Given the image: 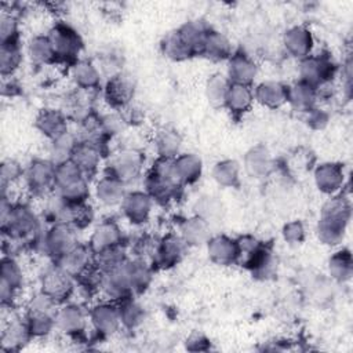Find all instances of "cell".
Here are the masks:
<instances>
[{
  "label": "cell",
  "mask_w": 353,
  "mask_h": 353,
  "mask_svg": "<svg viewBox=\"0 0 353 353\" xmlns=\"http://www.w3.org/2000/svg\"><path fill=\"white\" fill-rule=\"evenodd\" d=\"M29 189L34 193H46L55 185V164L51 160H34L25 171Z\"/></svg>",
  "instance_id": "ba28073f"
},
{
  "label": "cell",
  "mask_w": 353,
  "mask_h": 353,
  "mask_svg": "<svg viewBox=\"0 0 353 353\" xmlns=\"http://www.w3.org/2000/svg\"><path fill=\"white\" fill-rule=\"evenodd\" d=\"M134 90L135 88H134L132 80L121 73H117L109 77L103 88V97L112 108L121 110L123 108L131 103V99L134 97Z\"/></svg>",
  "instance_id": "9c48e42d"
},
{
  "label": "cell",
  "mask_w": 353,
  "mask_h": 353,
  "mask_svg": "<svg viewBox=\"0 0 353 353\" xmlns=\"http://www.w3.org/2000/svg\"><path fill=\"white\" fill-rule=\"evenodd\" d=\"M36 127L41 134L52 141L68 131L66 116L62 112L54 109L41 110L36 119Z\"/></svg>",
  "instance_id": "44dd1931"
},
{
  "label": "cell",
  "mask_w": 353,
  "mask_h": 353,
  "mask_svg": "<svg viewBox=\"0 0 353 353\" xmlns=\"http://www.w3.org/2000/svg\"><path fill=\"white\" fill-rule=\"evenodd\" d=\"M128 273L134 292H142L146 290L152 280V269L143 259L128 261Z\"/></svg>",
  "instance_id": "ab89813d"
},
{
  "label": "cell",
  "mask_w": 353,
  "mask_h": 353,
  "mask_svg": "<svg viewBox=\"0 0 353 353\" xmlns=\"http://www.w3.org/2000/svg\"><path fill=\"white\" fill-rule=\"evenodd\" d=\"M120 302L121 303L119 306V314H120L121 324H124L125 327H130V328L139 324L143 319L142 307L138 303H135L131 296L125 298Z\"/></svg>",
  "instance_id": "ee69618b"
},
{
  "label": "cell",
  "mask_w": 353,
  "mask_h": 353,
  "mask_svg": "<svg viewBox=\"0 0 353 353\" xmlns=\"http://www.w3.org/2000/svg\"><path fill=\"white\" fill-rule=\"evenodd\" d=\"M23 170L21 167L19 163H17L15 160H4L1 163L0 167V185H1V193L6 192L8 189V186H11L14 182H17L22 175H23Z\"/></svg>",
  "instance_id": "bcb514c9"
},
{
  "label": "cell",
  "mask_w": 353,
  "mask_h": 353,
  "mask_svg": "<svg viewBox=\"0 0 353 353\" xmlns=\"http://www.w3.org/2000/svg\"><path fill=\"white\" fill-rule=\"evenodd\" d=\"M307 121L312 127L314 128H321L325 123H327V114L323 113L320 109H312L310 112H307Z\"/></svg>",
  "instance_id": "681fc988"
},
{
  "label": "cell",
  "mask_w": 353,
  "mask_h": 353,
  "mask_svg": "<svg viewBox=\"0 0 353 353\" xmlns=\"http://www.w3.org/2000/svg\"><path fill=\"white\" fill-rule=\"evenodd\" d=\"M22 61V50L19 41L3 43L0 47V70L3 77L11 76Z\"/></svg>",
  "instance_id": "1f68e13d"
},
{
  "label": "cell",
  "mask_w": 353,
  "mask_h": 353,
  "mask_svg": "<svg viewBox=\"0 0 353 353\" xmlns=\"http://www.w3.org/2000/svg\"><path fill=\"white\" fill-rule=\"evenodd\" d=\"M70 160L85 175H91L97 171L101 161V148L90 142H79L73 150Z\"/></svg>",
  "instance_id": "ac0fdd59"
},
{
  "label": "cell",
  "mask_w": 353,
  "mask_h": 353,
  "mask_svg": "<svg viewBox=\"0 0 353 353\" xmlns=\"http://www.w3.org/2000/svg\"><path fill=\"white\" fill-rule=\"evenodd\" d=\"M51 44L55 51L57 59L62 61H74L81 48L83 41L79 33L66 23H57L48 33Z\"/></svg>",
  "instance_id": "3957f363"
},
{
  "label": "cell",
  "mask_w": 353,
  "mask_h": 353,
  "mask_svg": "<svg viewBox=\"0 0 353 353\" xmlns=\"http://www.w3.org/2000/svg\"><path fill=\"white\" fill-rule=\"evenodd\" d=\"M90 319L94 328L103 335L113 334L121 324L119 307L112 303H99L95 307H92Z\"/></svg>",
  "instance_id": "5bb4252c"
},
{
  "label": "cell",
  "mask_w": 353,
  "mask_h": 353,
  "mask_svg": "<svg viewBox=\"0 0 353 353\" xmlns=\"http://www.w3.org/2000/svg\"><path fill=\"white\" fill-rule=\"evenodd\" d=\"M288 87L279 81H263L254 91V99L268 108H279L287 102Z\"/></svg>",
  "instance_id": "603a6c76"
},
{
  "label": "cell",
  "mask_w": 353,
  "mask_h": 353,
  "mask_svg": "<svg viewBox=\"0 0 353 353\" xmlns=\"http://www.w3.org/2000/svg\"><path fill=\"white\" fill-rule=\"evenodd\" d=\"M25 320L32 336L47 335L55 327V317H51L47 314L26 312Z\"/></svg>",
  "instance_id": "f6af8a7d"
},
{
  "label": "cell",
  "mask_w": 353,
  "mask_h": 353,
  "mask_svg": "<svg viewBox=\"0 0 353 353\" xmlns=\"http://www.w3.org/2000/svg\"><path fill=\"white\" fill-rule=\"evenodd\" d=\"M159 157L175 159L181 148V137L174 130H161L154 139Z\"/></svg>",
  "instance_id": "836d02e7"
},
{
  "label": "cell",
  "mask_w": 353,
  "mask_h": 353,
  "mask_svg": "<svg viewBox=\"0 0 353 353\" xmlns=\"http://www.w3.org/2000/svg\"><path fill=\"white\" fill-rule=\"evenodd\" d=\"M142 164L143 159L139 152L131 148L123 149L112 157L108 165V174L117 178L123 183H127L138 178L142 170Z\"/></svg>",
  "instance_id": "52a82bcc"
},
{
  "label": "cell",
  "mask_w": 353,
  "mask_h": 353,
  "mask_svg": "<svg viewBox=\"0 0 353 353\" xmlns=\"http://www.w3.org/2000/svg\"><path fill=\"white\" fill-rule=\"evenodd\" d=\"M125 259V254H124V248L121 245L117 247H112L108 250H103L98 254H94V262L105 272H110L113 269H116L117 266H120L121 263H124Z\"/></svg>",
  "instance_id": "60d3db41"
},
{
  "label": "cell",
  "mask_w": 353,
  "mask_h": 353,
  "mask_svg": "<svg viewBox=\"0 0 353 353\" xmlns=\"http://www.w3.org/2000/svg\"><path fill=\"white\" fill-rule=\"evenodd\" d=\"M0 221L3 236L17 243H26L39 232V219L33 210L25 204H12L10 212Z\"/></svg>",
  "instance_id": "7a4b0ae2"
},
{
  "label": "cell",
  "mask_w": 353,
  "mask_h": 353,
  "mask_svg": "<svg viewBox=\"0 0 353 353\" xmlns=\"http://www.w3.org/2000/svg\"><path fill=\"white\" fill-rule=\"evenodd\" d=\"M316 185L324 193L336 192L343 183V172L339 164L325 163L317 167L314 172Z\"/></svg>",
  "instance_id": "d4e9b609"
},
{
  "label": "cell",
  "mask_w": 353,
  "mask_h": 353,
  "mask_svg": "<svg viewBox=\"0 0 353 353\" xmlns=\"http://www.w3.org/2000/svg\"><path fill=\"white\" fill-rule=\"evenodd\" d=\"M163 51L164 54L174 59V61H183L194 55L193 50L185 43V40L179 36V33L175 30L170 33L164 41H163Z\"/></svg>",
  "instance_id": "f35d334b"
},
{
  "label": "cell",
  "mask_w": 353,
  "mask_h": 353,
  "mask_svg": "<svg viewBox=\"0 0 353 353\" xmlns=\"http://www.w3.org/2000/svg\"><path fill=\"white\" fill-rule=\"evenodd\" d=\"M201 54L214 59V61H223L229 59L232 55V46L226 36L216 30H211L207 33Z\"/></svg>",
  "instance_id": "f1b7e54d"
},
{
  "label": "cell",
  "mask_w": 353,
  "mask_h": 353,
  "mask_svg": "<svg viewBox=\"0 0 353 353\" xmlns=\"http://www.w3.org/2000/svg\"><path fill=\"white\" fill-rule=\"evenodd\" d=\"M349 204L343 197L331 199L323 208L319 222V239L325 244H338L349 219Z\"/></svg>",
  "instance_id": "6da1fadb"
},
{
  "label": "cell",
  "mask_w": 353,
  "mask_h": 353,
  "mask_svg": "<svg viewBox=\"0 0 353 353\" xmlns=\"http://www.w3.org/2000/svg\"><path fill=\"white\" fill-rule=\"evenodd\" d=\"M283 236L284 239L291 243V244H295V243H301L305 237V229L302 226L301 222L298 221H294V222H290L284 226L283 229Z\"/></svg>",
  "instance_id": "c3c4849f"
},
{
  "label": "cell",
  "mask_w": 353,
  "mask_h": 353,
  "mask_svg": "<svg viewBox=\"0 0 353 353\" xmlns=\"http://www.w3.org/2000/svg\"><path fill=\"white\" fill-rule=\"evenodd\" d=\"M186 247L188 244L182 240L181 236L170 233L157 243L153 255V262L161 268L174 266L185 255Z\"/></svg>",
  "instance_id": "30bf717a"
},
{
  "label": "cell",
  "mask_w": 353,
  "mask_h": 353,
  "mask_svg": "<svg viewBox=\"0 0 353 353\" xmlns=\"http://www.w3.org/2000/svg\"><path fill=\"white\" fill-rule=\"evenodd\" d=\"M174 167L176 178L182 185L193 183L201 175V160L190 153L176 156L174 159Z\"/></svg>",
  "instance_id": "83f0119b"
},
{
  "label": "cell",
  "mask_w": 353,
  "mask_h": 353,
  "mask_svg": "<svg viewBox=\"0 0 353 353\" xmlns=\"http://www.w3.org/2000/svg\"><path fill=\"white\" fill-rule=\"evenodd\" d=\"M41 244L44 252L57 262L66 252H69L77 244V241L72 226L65 223H54V226L41 239Z\"/></svg>",
  "instance_id": "5b68a950"
},
{
  "label": "cell",
  "mask_w": 353,
  "mask_h": 353,
  "mask_svg": "<svg viewBox=\"0 0 353 353\" xmlns=\"http://www.w3.org/2000/svg\"><path fill=\"white\" fill-rule=\"evenodd\" d=\"M284 46L287 51L295 58L309 57L313 47V37L310 32L303 26H294L284 34Z\"/></svg>",
  "instance_id": "2e32d148"
},
{
  "label": "cell",
  "mask_w": 353,
  "mask_h": 353,
  "mask_svg": "<svg viewBox=\"0 0 353 353\" xmlns=\"http://www.w3.org/2000/svg\"><path fill=\"white\" fill-rule=\"evenodd\" d=\"M121 240L123 236L119 226L112 221H105L95 228L88 245L94 254H98L103 250L121 245Z\"/></svg>",
  "instance_id": "4fadbf2b"
},
{
  "label": "cell",
  "mask_w": 353,
  "mask_h": 353,
  "mask_svg": "<svg viewBox=\"0 0 353 353\" xmlns=\"http://www.w3.org/2000/svg\"><path fill=\"white\" fill-rule=\"evenodd\" d=\"M92 262H94V252L91 251L90 245L76 244L69 252H66L59 261H57V265L61 266L73 277H76Z\"/></svg>",
  "instance_id": "9a60e30c"
},
{
  "label": "cell",
  "mask_w": 353,
  "mask_h": 353,
  "mask_svg": "<svg viewBox=\"0 0 353 353\" xmlns=\"http://www.w3.org/2000/svg\"><path fill=\"white\" fill-rule=\"evenodd\" d=\"M229 81L250 85L256 76V65L254 61L241 52L232 54L229 58Z\"/></svg>",
  "instance_id": "e0dca14e"
},
{
  "label": "cell",
  "mask_w": 353,
  "mask_h": 353,
  "mask_svg": "<svg viewBox=\"0 0 353 353\" xmlns=\"http://www.w3.org/2000/svg\"><path fill=\"white\" fill-rule=\"evenodd\" d=\"M230 81L223 79L221 74H214L208 79L205 85V94L212 106H223L226 92L229 88Z\"/></svg>",
  "instance_id": "b9f144b4"
},
{
  "label": "cell",
  "mask_w": 353,
  "mask_h": 353,
  "mask_svg": "<svg viewBox=\"0 0 353 353\" xmlns=\"http://www.w3.org/2000/svg\"><path fill=\"white\" fill-rule=\"evenodd\" d=\"M316 99L317 90L303 81H298L296 84L288 87L287 102H290L296 110L310 112L312 109H314Z\"/></svg>",
  "instance_id": "484cf974"
},
{
  "label": "cell",
  "mask_w": 353,
  "mask_h": 353,
  "mask_svg": "<svg viewBox=\"0 0 353 353\" xmlns=\"http://www.w3.org/2000/svg\"><path fill=\"white\" fill-rule=\"evenodd\" d=\"M330 273L336 280H347L352 274V258L349 251H339L330 258Z\"/></svg>",
  "instance_id": "7bdbcfd3"
},
{
  "label": "cell",
  "mask_w": 353,
  "mask_h": 353,
  "mask_svg": "<svg viewBox=\"0 0 353 353\" xmlns=\"http://www.w3.org/2000/svg\"><path fill=\"white\" fill-rule=\"evenodd\" d=\"M76 280L72 274L55 265L48 269L41 279V291L52 298L57 303H62L72 295Z\"/></svg>",
  "instance_id": "8992f818"
},
{
  "label": "cell",
  "mask_w": 353,
  "mask_h": 353,
  "mask_svg": "<svg viewBox=\"0 0 353 353\" xmlns=\"http://www.w3.org/2000/svg\"><path fill=\"white\" fill-rule=\"evenodd\" d=\"M77 143H79L77 137L74 134H70V132L66 131L61 137L51 141V149H50L51 159L50 160L55 165L70 160V157L73 154V150L77 146Z\"/></svg>",
  "instance_id": "4dcf8cb0"
},
{
  "label": "cell",
  "mask_w": 353,
  "mask_h": 353,
  "mask_svg": "<svg viewBox=\"0 0 353 353\" xmlns=\"http://www.w3.org/2000/svg\"><path fill=\"white\" fill-rule=\"evenodd\" d=\"M244 167L247 170V172L252 176H262L268 172V170L270 168V157L269 153L265 148L262 146H256L252 148L244 160Z\"/></svg>",
  "instance_id": "e575fe53"
},
{
  "label": "cell",
  "mask_w": 353,
  "mask_h": 353,
  "mask_svg": "<svg viewBox=\"0 0 353 353\" xmlns=\"http://www.w3.org/2000/svg\"><path fill=\"white\" fill-rule=\"evenodd\" d=\"M124 185L121 181L117 178L106 174L103 178L99 179L95 188V194L98 200L105 204V205H116L121 204L125 192H124Z\"/></svg>",
  "instance_id": "cb8c5ba5"
},
{
  "label": "cell",
  "mask_w": 353,
  "mask_h": 353,
  "mask_svg": "<svg viewBox=\"0 0 353 353\" xmlns=\"http://www.w3.org/2000/svg\"><path fill=\"white\" fill-rule=\"evenodd\" d=\"M55 194L63 199L68 203H81L87 201V197L90 194L87 176H81L76 181H72L63 186L55 188Z\"/></svg>",
  "instance_id": "8d00e7d4"
},
{
  "label": "cell",
  "mask_w": 353,
  "mask_h": 353,
  "mask_svg": "<svg viewBox=\"0 0 353 353\" xmlns=\"http://www.w3.org/2000/svg\"><path fill=\"white\" fill-rule=\"evenodd\" d=\"M153 200L146 192L127 193L121 201L124 215L134 223H143L148 221L152 211Z\"/></svg>",
  "instance_id": "8fae6325"
},
{
  "label": "cell",
  "mask_w": 353,
  "mask_h": 353,
  "mask_svg": "<svg viewBox=\"0 0 353 353\" xmlns=\"http://www.w3.org/2000/svg\"><path fill=\"white\" fill-rule=\"evenodd\" d=\"M72 77L83 90H92L99 85V70L88 61H76L72 66Z\"/></svg>",
  "instance_id": "f546056e"
},
{
  "label": "cell",
  "mask_w": 353,
  "mask_h": 353,
  "mask_svg": "<svg viewBox=\"0 0 353 353\" xmlns=\"http://www.w3.org/2000/svg\"><path fill=\"white\" fill-rule=\"evenodd\" d=\"M207 248L210 258L218 265L228 266L239 261V248L236 240H232L228 236L218 234L210 237L207 241Z\"/></svg>",
  "instance_id": "7c38bea8"
},
{
  "label": "cell",
  "mask_w": 353,
  "mask_h": 353,
  "mask_svg": "<svg viewBox=\"0 0 353 353\" xmlns=\"http://www.w3.org/2000/svg\"><path fill=\"white\" fill-rule=\"evenodd\" d=\"M0 40L3 43H12L18 41V22L17 18L3 11L0 17Z\"/></svg>",
  "instance_id": "7dc6e473"
},
{
  "label": "cell",
  "mask_w": 353,
  "mask_h": 353,
  "mask_svg": "<svg viewBox=\"0 0 353 353\" xmlns=\"http://www.w3.org/2000/svg\"><path fill=\"white\" fill-rule=\"evenodd\" d=\"M254 102V91L247 84H239V83H230L225 105L232 113L234 114H243L245 113Z\"/></svg>",
  "instance_id": "7402d4cb"
},
{
  "label": "cell",
  "mask_w": 353,
  "mask_h": 353,
  "mask_svg": "<svg viewBox=\"0 0 353 353\" xmlns=\"http://www.w3.org/2000/svg\"><path fill=\"white\" fill-rule=\"evenodd\" d=\"M181 237L188 245H199L210 240V223L196 215L181 225Z\"/></svg>",
  "instance_id": "4316f807"
},
{
  "label": "cell",
  "mask_w": 353,
  "mask_h": 353,
  "mask_svg": "<svg viewBox=\"0 0 353 353\" xmlns=\"http://www.w3.org/2000/svg\"><path fill=\"white\" fill-rule=\"evenodd\" d=\"M334 73H335V65L325 55H320V57L309 55L302 59L301 68H299L301 81L314 87L316 90L330 83Z\"/></svg>",
  "instance_id": "277c9868"
},
{
  "label": "cell",
  "mask_w": 353,
  "mask_h": 353,
  "mask_svg": "<svg viewBox=\"0 0 353 353\" xmlns=\"http://www.w3.org/2000/svg\"><path fill=\"white\" fill-rule=\"evenodd\" d=\"M29 55L34 63H51L57 61L54 47L48 36H34L29 43Z\"/></svg>",
  "instance_id": "d6a6232c"
},
{
  "label": "cell",
  "mask_w": 353,
  "mask_h": 353,
  "mask_svg": "<svg viewBox=\"0 0 353 353\" xmlns=\"http://www.w3.org/2000/svg\"><path fill=\"white\" fill-rule=\"evenodd\" d=\"M0 281L7 284L15 291H19L23 285V273L18 262L11 255H4L0 263Z\"/></svg>",
  "instance_id": "d590c367"
},
{
  "label": "cell",
  "mask_w": 353,
  "mask_h": 353,
  "mask_svg": "<svg viewBox=\"0 0 353 353\" xmlns=\"http://www.w3.org/2000/svg\"><path fill=\"white\" fill-rule=\"evenodd\" d=\"M55 327L69 335H77L85 327V316L76 305L62 306L57 312Z\"/></svg>",
  "instance_id": "ffe728a7"
},
{
  "label": "cell",
  "mask_w": 353,
  "mask_h": 353,
  "mask_svg": "<svg viewBox=\"0 0 353 353\" xmlns=\"http://www.w3.org/2000/svg\"><path fill=\"white\" fill-rule=\"evenodd\" d=\"M212 175L216 183H219L221 186L234 188L239 185L240 167L234 160H223L215 164Z\"/></svg>",
  "instance_id": "74e56055"
},
{
  "label": "cell",
  "mask_w": 353,
  "mask_h": 353,
  "mask_svg": "<svg viewBox=\"0 0 353 353\" xmlns=\"http://www.w3.org/2000/svg\"><path fill=\"white\" fill-rule=\"evenodd\" d=\"M32 338L28 328L26 320L12 319L1 331V349L3 350H18Z\"/></svg>",
  "instance_id": "d6986e66"
}]
</instances>
